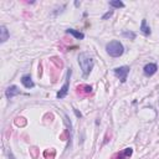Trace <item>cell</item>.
Wrapping results in <instances>:
<instances>
[{"mask_svg": "<svg viewBox=\"0 0 159 159\" xmlns=\"http://www.w3.org/2000/svg\"><path fill=\"white\" fill-rule=\"evenodd\" d=\"M122 36L123 37H125V39H128V40H135V37H137V34L134 32V31H129V30H124L123 32H122Z\"/></svg>", "mask_w": 159, "mask_h": 159, "instance_id": "13", "label": "cell"}, {"mask_svg": "<svg viewBox=\"0 0 159 159\" xmlns=\"http://www.w3.org/2000/svg\"><path fill=\"white\" fill-rule=\"evenodd\" d=\"M139 30H140V32L144 35V36H150V34H152V30H150V27L147 25V19H142V24H140V27H139Z\"/></svg>", "mask_w": 159, "mask_h": 159, "instance_id": "11", "label": "cell"}, {"mask_svg": "<svg viewBox=\"0 0 159 159\" xmlns=\"http://www.w3.org/2000/svg\"><path fill=\"white\" fill-rule=\"evenodd\" d=\"M157 71H158V66H157V63H154V62H149V63H147V65L143 67V73H144V76H147V77H152L153 75L157 73Z\"/></svg>", "mask_w": 159, "mask_h": 159, "instance_id": "6", "label": "cell"}, {"mask_svg": "<svg viewBox=\"0 0 159 159\" xmlns=\"http://www.w3.org/2000/svg\"><path fill=\"white\" fill-rule=\"evenodd\" d=\"M132 154H133V148L127 147V148H124V149L114 153L112 155V159H129L132 157Z\"/></svg>", "mask_w": 159, "mask_h": 159, "instance_id": "5", "label": "cell"}, {"mask_svg": "<svg viewBox=\"0 0 159 159\" xmlns=\"http://www.w3.org/2000/svg\"><path fill=\"white\" fill-rule=\"evenodd\" d=\"M76 92H77V94L82 96V97H86V96L92 93V87L89 84H80V86L76 87Z\"/></svg>", "mask_w": 159, "mask_h": 159, "instance_id": "8", "label": "cell"}, {"mask_svg": "<svg viewBox=\"0 0 159 159\" xmlns=\"http://www.w3.org/2000/svg\"><path fill=\"white\" fill-rule=\"evenodd\" d=\"M129 71H130V67H129V66H119V67L113 68L114 75L120 80L122 83H124V82L127 81V77H128Z\"/></svg>", "mask_w": 159, "mask_h": 159, "instance_id": "4", "label": "cell"}, {"mask_svg": "<svg viewBox=\"0 0 159 159\" xmlns=\"http://www.w3.org/2000/svg\"><path fill=\"white\" fill-rule=\"evenodd\" d=\"M78 65H80V68H81V71H82V76H83L84 78H87V77L91 75L92 70H93L94 60H93V57H92L89 53H87V52H81V53L78 55Z\"/></svg>", "mask_w": 159, "mask_h": 159, "instance_id": "1", "label": "cell"}, {"mask_svg": "<svg viewBox=\"0 0 159 159\" xmlns=\"http://www.w3.org/2000/svg\"><path fill=\"white\" fill-rule=\"evenodd\" d=\"M10 37V32L7 30V27L5 25H1L0 26V43H4L9 40Z\"/></svg>", "mask_w": 159, "mask_h": 159, "instance_id": "10", "label": "cell"}, {"mask_svg": "<svg viewBox=\"0 0 159 159\" xmlns=\"http://www.w3.org/2000/svg\"><path fill=\"white\" fill-rule=\"evenodd\" d=\"M66 34L72 35L76 40H83L84 39V34L81 32V31H78V30H75V29H67L66 30Z\"/></svg>", "mask_w": 159, "mask_h": 159, "instance_id": "12", "label": "cell"}, {"mask_svg": "<svg viewBox=\"0 0 159 159\" xmlns=\"http://www.w3.org/2000/svg\"><path fill=\"white\" fill-rule=\"evenodd\" d=\"M20 93H21V91H20L19 87L15 86V84L9 86V87L5 89V97H6L7 99H11V98H14L15 96H17V94H20Z\"/></svg>", "mask_w": 159, "mask_h": 159, "instance_id": "7", "label": "cell"}, {"mask_svg": "<svg viewBox=\"0 0 159 159\" xmlns=\"http://www.w3.org/2000/svg\"><path fill=\"white\" fill-rule=\"evenodd\" d=\"M73 109V112H75V114H76V117L77 118H82V114H81V112H78L76 108H72Z\"/></svg>", "mask_w": 159, "mask_h": 159, "instance_id": "16", "label": "cell"}, {"mask_svg": "<svg viewBox=\"0 0 159 159\" xmlns=\"http://www.w3.org/2000/svg\"><path fill=\"white\" fill-rule=\"evenodd\" d=\"M71 75H72V70L68 68V70H67V73H66V81H65V83L62 84V87L60 88V91H58L57 94H56V97H57L58 99H62V98H65V97L67 96V93H68V88H70Z\"/></svg>", "mask_w": 159, "mask_h": 159, "instance_id": "3", "label": "cell"}, {"mask_svg": "<svg viewBox=\"0 0 159 159\" xmlns=\"http://www.w3.org/2000/svg\"><path fill=\"white\" fill-rule=\"evenodd\" d=\"M106 51L111 57H120L124 53V46L118 40H112L106 45Z\"/></svg>", "mask_w": 159, "mask_h": 159, "instance_id": "2", "label": "cell"}, {"mask_svg": "<svg viewBox=\"0 0 159 159\" xmlns=\"http://www.w3.org/2000/svg\"><path fill=\"white\" fill-rule=\"evenodd\" d=\"M7 157H9V159H16V158L14 157V154H12L11 150H7Z\"/></svg>", "mask_w": 159, "mask_h": 159, "instance_id": "17", "label": "cell"}, {"mask_svg": "<svg viewBox=\"0 0 159 159\" xmlns=\"http://www.w3.org/2000/svg\"><path fill=\"white\" fill-rule=\"evenodd\" d=\"M80 5H81V2H78V1H75V6H76V7H78Z\"/></svg>", "mask_w": 159, "mask_h": 159, "instance_id": "18", "label": "cell"}, {"mask_svg": "<svg viewBox=\"0 0 159 159\" xmlns=\"http://www.w3.org/2000/svg\"><path fill=\"white\" fill-rule=\"evenodd\" d=\"M108 4H109V6H112L113 9H122V7L125 6L124 2L120 1V0H112V1H109Z\"/></svg>", "mask_w": 159, "mask_h": 159, "instance_id": "14", "label": "cell"}, {"mask_svg": "<svg viewBox=\"0 0 159 159\" xmlns=\"http://www.w3.org/2000/svg\"><path fill=\"white\" fill-rule=\"evenodd\" d=\"M114 14V10H109V11H107L103 16H102V20H107V19H109V17H112V15Z\"/></svg>", "mask_w": 159, "mask_h": 159, "instance_id": "15", "label": "cell"}, {"mask_svg": "<svg viewBox=\"0 0 159 159\" xmlns=\"http://www.w3.org/2000/svg\"><path fill=\"white\" fill-rule=\"evenodd\" d=\"M21 83H22V86L25 87V88H27V89H30V88H34L35 87V83H34V81H32V78H31V76L30 75H24L22 77H21Z\"/></svg>", "mask_w": 159, "mask_h": 159, "instance_id": "9", "label": "cell"}]
</instances>
